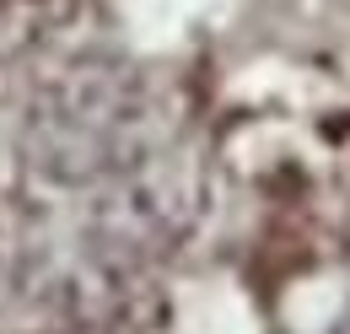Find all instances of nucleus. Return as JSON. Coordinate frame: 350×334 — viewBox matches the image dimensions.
Masks as SVG:
<instances>
[{"instance_id": "nucleus-1", "label": "nucleus", "mask_w": 350, "mask_h": 334, "mask_svg": "<svg viewBox=\"0 0 350 334\" xmlns=\"http://www.w3.org/2000/svg\"><path fill=\"white\" fill-rule=\"evenodd\" d=\"M22 162L49 189H97L167 151L162 97L140 70L70 65L22 114Z\"/></svg>"}]
</instances>
